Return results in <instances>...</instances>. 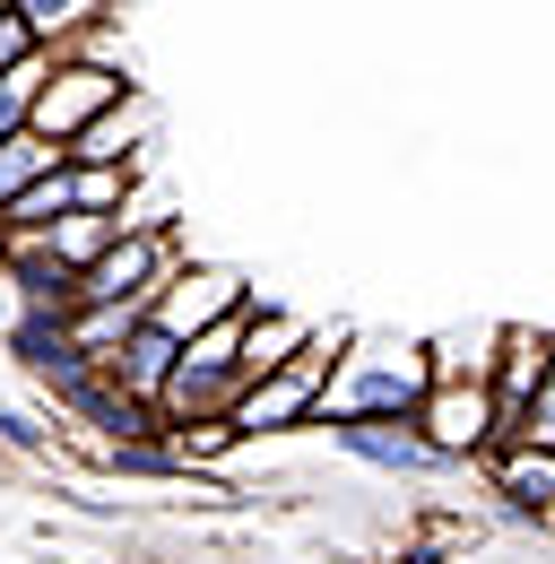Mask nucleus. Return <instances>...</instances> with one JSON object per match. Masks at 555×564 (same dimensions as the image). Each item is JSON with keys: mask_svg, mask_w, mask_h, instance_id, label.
<instances>
[{"mask_svg": "<svg viewBox=\"0 0 555 564\" xmlns=\"http://www.w3.org/2000/svg\"><path fill=\"white\" fill-rule=\"evenodd\" d=\"M26 53H35V35H26V26L0 9V70H9V62H26Z\"/></svg>", "mask_w": 555, "mask_h": 564, "instance_id": "f3484780", "label": "nucleus"}, {"mask_svg": "<svg viewBox=\"0 0 555 564\" xmlns=\"http://www.w3.org/2000/svg\"><path fill=\"white\" fill-rule=\"evenodd\" d=\"M165 365H174V339L139 322L131 339H122V348L105 356V382H113V391H122L131 409H156V382H165Z\"/></svg>", "mask_w": 555, "mask_h": 564, "instance_id": "0eeeda50", "label": "nucleus"}, {"mask_svg": "<svg viewBox=\"0 0 555 564\" xmlns=\"http://www.w3.org/2000/svg\"><path fill=\"white\" fill-rule=\"evenodd\" d=\"M62 183H69V209L87 217H113L131 200V165H62Z\"/></svg>", "mask_w": 555, "mask_h": 564, "instance_id": "ddd939ff", "label": "nucleus"}, {"mask_svg": "<svg viewBox=\"0 0 555 564\" xmlns=\"http://www.w3.org/2000/svg\"><path fill=\"white\" fill-rule=\"evenodd\" d=\"M347 330H304V348L286 356V365H270L261 382H243L235 391V409H226V425L235 434H286V425H313V409H322V382H330V365H339Z\"/></svg>", "mask_w": 555, "mask_h": 564, "instance_id": "f03ea898", "label": "nucleus"}, {"mask_svg": "<svg viewBox=\"0 0 555 564\" xmlns=\"http://www.w3.org/2000/svg\"><path fill=\"white\" fill-rule=\"evenodd\" d=\"M9 18L53 53V44H69L78 26H96V18H105V0H9Z\"/></svg>", "mask_w": 555, "mask_h": 564, "instance_id": "f8f14e48", "label": "nucleus"}, {"mask_svg": "<svg viewBox=\"0 0 555 564\" xmlns=\"http://www.w3.org/2000/svg\"><path fill=\"white\" fill-rule=\"evenodd\" d=\"M425 400V348H400V339H364L356 356L330 365L322 382V409L313 417L330 425H356V417H409Z\"/></svg>", "mask_w": 555, "mask_h": 564, "instance_id": "f257e3e1", "label": "nucleus"}, {"mask_svg": "<svg viewBox=\"0 0 555 564\" xmlns=\"http://www.w3.org/2000/svg\"><path fill=\"white\" fill-rule=\"evenodd\" d=\"M409 434L434 460H469L494 443V391L486 382H425V400L409 409Z\"/></svg>", "mask_w": 555, "mask_h": 564, "instance_id": "20e7f679", "label": "nucleus"}, {"mask_svg": "<svg viewBox=\"0 0 555 564\" xmlns=\"http://www.w3.org/2000/svg\"><path fill=\"white\" fill-rule=\"evenodd\" d=\"M295 348H304V322H295V313H278V304H243V330H235V391L261 382L270 365H286Z\"/></svg>", "mask_w": 555, "mask_h": 564, "instance_id": "423d86ee", "label": "nucleus"}, {"mask_svg": "<svg viewBox=\"0 0 555 564\" xmlns=\"http://www.w3.org/2000/svg\"><path fill=\"white\" fill-rule=\"evenodd\" d=\"M494 348H503V382H486V391H494V425H503L547 382V330H494Z\"/></svg>", "mask_w": 555, "mask_h": 564, "instance_id": "1a4fd4ad", "label": "nucleus"}, {"mask_svg": "<svg viewBox=\"0 0 555 564\" xmlns=\"http://www.w3.org/2000/svg\"><path fill=\"white\" fill-rule=\"evenodd\" d=\"M44 70H53V53H44V44H35L26 62H9V70H0V140H9V131H26V105H35Z\"/></svg>", "mask_w": 555, "mask_h": 564, "instance_id": "dca6fc26", "label": "nucleus"}, {"mask_svg": "<svg viewBox=\"0 0 555 564\" xmlns=\"http://www.w3.org/2000/svg\"><path fill=\"white\" fill-rule=\"evenodd\" d=\"M122 96H131V87H122L113 62H53L44 87H35V105H26V131H35V140H53V148H69L96 113H113Z\"/></svg>", "mask_w": 555, "mask_h": 564, "instance_id": "7ed1b4c3", "label": "nucleus"}, {"mask_svg": "<svg viewBox=\"0 0 555 564\" xmlns=\"http://www.w3.org/2000/svg\"><path fill=\"white\" fill-rule=\"evenodd\" d=\"M62 209H69V183H62V165H53V174H35L18 200H0V226H9V235H26V226H53Z\"/></svg>", "mask_w": 555, "mask_h": 564, "instance_id": "2eb2a0df", "label": "nucleus"}, {"mask_svg": "<svg viewBox=\"0 0 555 564\" xmlns=\"http://www.w3.org/2000/svg\"><path fill=\"white\" fill-rule=\"evenodd\" d=\"M494 495H503L512 512L547 521V503H555V452H503V469H494Z\"/></svg>", "mask_w": 555, "mask_h": 564, "instance_id": "9b49d317", "label": "nucleus"}, {"mask_svg": "<svg viewBox=\"0 0 555 564\" xmlns=\"http://www.w3.org/2000/svg\"><path fill=\"white\" fill-rule=\"evenodd\" d=\"M339 443L356 452V460H373V469H409V478L443 469V460L409 434V417H356V425H339Z\"/></svg>", "mask_w": 555, "mask_h": 564, "instance_id": "6e6552de", "label": "nucleus"}, {"mask_svg": "<svg viewBox=\"0 0 555 564\" xmlns=\"http://www.w3.org/2000/svg\"><path fill=\"white\" fill-rule=\"evenodd\" d=\"M0 286H9V279H0ZM9 322H18V304H9V295H0V330H9Z\"/></svg>", "mask_w": 555, "mask_h": 564, "instance_id": "6ab92c4d", "label": "nucleus"}, {"mask_svg": "<svg viewBox=\"0 0 555 564\" xmlns=\"http://www.w3.org/2000/svg\"><path fill=\"white\" fill-rule=\"evenodd\" d=\"M235 304H243V279H235V270H165L156 295H148V330H165V339L183 348L192 330L226 322Z\"/></svg>", "mask_w": 555, "mask_h": 564, "instance_id": "39448f33", "label": "nucleus"}, {"mask_svg": "<svg viewBox=\"0 0 555 564\" xmlns=\"http://www.w3.org/2000/svg\"><path fill=\"white\" fill-rule=\"evenodd\" d=\"M139 122H148V113H139L131 96H122L113 113H96V122H87V131H78V140L62 148V165H131V140H139Z\"/></svg>", "mask_w": 555, "mask_h": 564, "instance_id": "9d476101", "label": "nucleus"}, {"mask_svg": "<svg viewBox=\"0 0 555 564\" xmlns=\"http://www.w3.org/2000/svg\"><path fill=\"white\" fill-rule=\"evenodd\" d=\"M0 434H9V443H18V452H44V434H35V417H18V409H9V417H0Z\"/></svg>", "mask_w": 555, "mask_h": 564, "instance_id": "a211bd4d", "label": "nucleus"}, {"mask_svg": "<svg viewBox=\"0 0 555 564\" xmlns=\"http://www.w3.org/2000/svg\"><path fill=\"white\" fill-rule=\"evenodd\" d=\"M53 165H62V148H53V140L9 131V140H0V200H18V192H26L35 174H53Z\"/></svg>", "mask_w": 555, "mask_h": 564, "instance_id": "4468645a", "label": "nucleus"}]
</instances>
